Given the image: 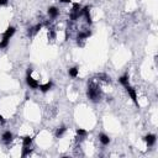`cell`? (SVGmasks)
<instances>
[{
	"mask_svg": "<svg viewBox=\"0 0 158 158\" xmlns=\"http://www.w3.org/2000/svg\"><path fill=\"white\" fill-rule=\"evenodd\" d=\"M120 83H121V84L125 87V85H127V84H130V83H129V77L127 76H123V77H121L120 79Z\"/></svg>",
	"mask_w": 158,
	"mask_h": 158,
	"instance_id": "obj_11",
	"label": "cell"
},
{
	"mask_svg": "<svg viewBox=\"0 0 158 158\" xmlns=\"http://www.w3.org/2000/svg\"><path fill=\"white\" fill-rule=\"evenodd\" d=\"M38 88H40V90H41V91H43V93H46V91H48L49 89L52 88V83H51V82H48V83H46V84H43V85H40Z\"/></svg>",
	"mask_w": 158,
	"mask_h": 158,
	"instance_id": "obj_7",
	"label": "cell"
},
{
	"mask_svg": "<svg viewBox=\"0 0 158 158\" xmlns=\"http://www.w3.org/2000/svg\"><path fill=\"white\" fill-rule=\"evenodd\" d=\"M3 140H4V142H6V143H9L10 141L12 140V134L10 131H6L5 134L3 135Z\"/></svg>",
	"mask_w": 158,
	"mask_h": 158,
	"instance_id": "obj_6",
	"label": "cell"
},
{
	"mask_svg": "<svg viewBox=\"0 0 158 158\" xmlns=\"http://www.w3.org/2000/svg\"><path fill=\"white\" fill-rule=\"evenodd\" d=\"M65 130H67V129H65V126H62L61 129H58V130H57V132H56V135H57V137H60V136H62V135L64 134V132H65Z\"/></svg>",
	"mask_w": 158,
	"mask_h": 158,
	"instance_id": "obj_12",
	"label": "cell"
},
{
	"mask_svg": "<svg viewBox=\"0 0 158 158\" xmlns=\"http://www.w3.org/2000/svg\"><path fill=\"white\" fill-rule=\"evenodd\" d=\"M125 88H126V90H127V93H129V95L131 96V99L135 101V104H138L137 103V95H136V91H135V89L132 88L130 84H127V85H125Z\"/></svg>",
	"mask_w": 158,
	"mask_h": 158,
	"instance_id": "obj_3",
	"label": "cell"
},
{
	"mask_svg": "<svg viewBox=\"0 0 158 158\" xmlns=\"http://www.w3.org/2000/svg\"><path fill=\"white\" fill-rule=\"evenodd\" d=\"M7 3V0H0V5H5Z\"/></svg>",
	"mask_w": 158,
	"mask_h": 158,
	"instance_id": "obj_16",
	"label": "cell"
},
{
	"mask_svg": "<svg viewBox=\"0 0 158 158\" xmlns=\"http://www.w3.org/2000/svg\"><path fill=\"white\" fill-rule=\"evenodd\" d=\"M99 140H100V142H101L103 145H109V142H110V138L107 137L106 135H104V134H100V135H99Z\"/></svg>",
	"mask_w": 158,
	"mask_h": 158,
	"instance_id": "obj_8",
	"label": "cell"
},
{
	"mask_svg": "<svg viewBox=\"0 0 158 158\" xmlns=\"http://www.w3.org/2000/svg\"><path fill=\"white\" fill-rule=\"evenodd\" d=\"M145 141L147 142L148 146H152V145H154V142H156V136H154V135H147V136L145 137Z\"/></svg>",
	"mask_w": 158,
	"mask_h": 158,
	"instance_id": "obj_5",
	"label": "cell"
},
{
	"mask_svg": "<svg viewBox=\"0 0 158 158\" xmlns=\"http://www.w3.org/2000/svg\"><path fill=\"white\" fill-rule=\"evenodd\" d=\"M88 96H89L90 100L98 101V100H100V98H101V91L96 85L90 84L88 88Z\"/></svg>",
	"mask_w": 158,
	"mask_h": 158,
	"instance_id": "obj_1",
	"label": "cell"
},
{
	"mask_svg": "<svg viewBox=\"0 0 158 158\" xmlns=\"http://www.w3.org/2000/svg\"><path fill=\"white\" fill-rule=\"evenodd\" d=\"M69 76L73 77V78L77 77V76H78V69H77V68H71V69H69Z\"/></svg>",
	"mask_w": 158,
	"mask_h": 158,
	"instance_id": "obj_13",
	"label": "cell"
},
{
	"mask_svg": "<svg viewBox=\"0 0 158 158\" xmlns=\"http://www.w3.org/2000/svg\"><path fill=\"white\" fill-rule=\"evenodd\" d=\"M62 3H71V0H61Z\"/></svg>",
	"mask_w": 158,
	"mask_h": 158,
	"instance_id": "obj_17",
	"label": "cell"
},
{
	"mask_svg": "<svg viewBox=\"0 0 158 158\" xmlns=\"http://www.w3.org/2000/svg\"><path fill=\"white\" fill-rule=\"evenodd\" d=\"M26 82H27V84L30 85V88H32V89H37V88L40 87L38 82H37L36 79H34V78H31L30 76H27V78H26Z\"/></svg>",
	"mask_w": 158,
	"mask_h": 158,
	"instance_id": "obj_4",
	"label": "cell"
},
{
	"mask_svg": "<svg viewBox=\"0 0 158 158\" xmlns=\"http://www.w3.org/2000/svg\"><path fill=\"white\" fill-rule=\"evenodd\" d=\"M14 34H15V27L10 26L9 29H7V30L5 31L4 37H3V41H1V42H0V48H5V47L7 46V43H9V40H10V37H11Z\"/></svg>",
	"mask_w": 158,
	"mask_h": 158,
	"instance_id": "obj_2",
	"label": "cell"
},
{
	"mask_svg": "<svg viewBox=\"0 0 158 158\" xmlns=\"http://www.w3.org/2000/svg\"><path fill=\"white\" fill-rule=\"evenodd\" d=\"M77 134H78V136H85L87 135V131L85 130H82V129H78L77 130Z\"/></svg>",
	"mask_w": 158,
	"mask_h": 158,
	"instance_id": "obj_15",
	"label": "cell"
},
{
	"mask_svg": "<svg viewBox=\"0 0 158 158\" xmlns=\"http://www.w3.org/2000/svg\"><path fill=\"white\" fill-rule=\"evenodd\" d=\"M30 152H31V148H30V147H24V151H22V154H21V156H22V157H26Z\"/></svg>",
	"mask_w": 158,
	"mask_h": 158,
	"instance_id": "obj_14",
	"label": "cell"
},
{
	"mask_svg": "<svg viewBox=\"0 0 158 158\" xmlns=\"http://www.w3.org/2000/svg\"><path fill=\"white\" fill-rule=\"evenodd\" d=\"M48 15L51 16V18H56V16L58 15L57 7H49V9H48Z\"/></svg>",
	"mask_w": 158,
	"mask_h": 158,
	"instance_id": "obj_9",
	"label": "cell"
},
{
	"mask_svg": "<svg viewBox=\"0 0 158 158\" xmlns=\"http://www.w3.org/2000/svg\"><path fill=\"white\" fill-rule=\"evenodd\" d=\"M22 143H24V147H30L31 143H32V140L30 137H25L24 141H22Z\"/></svg>",
	"mask_w": 158,
	"mask_h": 158,
	"instance_id": "obj_10",
	"label": "cell"
}]
</instances>
